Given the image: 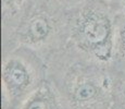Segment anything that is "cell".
I'll list each match as a JSON object with an SVG mask.
<instances>
[{
    "label": "cell",
    "mask_w": 125,
    "mask_h": 109,
    "mask_svg": "<svg viewBox=\"0 0 125 109\" xmlns=\"http://www.w3.org/2000/svg\"><path fill=\"white\" fill-rule=\"evenodd\" d=\"M48 80L65 109H113L114 71L85 59L68 45L47 62Z\"/></svg>",
    "instance_id": "1"
},
{
    "label": "cell",
    "mask_w": 125,
    "mask_h": 109,
    "mask_svg": "<svg viewBox=\"0 0 125 109\" xmlns=\"http://www.w3.org/2000/svg\"><path fill=\"white\" fill-rule=\"evenodd\" d=\"M70 9L54 0H27L12 19L2 22V55L18 47L45 62L69 44Z\"/></svg>",
    "instance_id": "2"
},
{
    "label": "cell",
    "mask_w": 125,
    "mask_h": 109,
    "mask_svg": "<svg viewBox=\"0 0 125 109\" xmlns=\"http://www.w3.org/2000/svg\"><path fill=\"white\" fill-rule=\"evenodd\" d=\"M117 20L110 0H83L70 9L68 45L85 59L112 69Z\"/></svg>",
    "instance_id": "3"
},
{
    "label": "cell",
    "mask_w": 125,
    "mask_h": 109,
    "mask_svg": "<svg viewBox=\"0 0 125 109\" xmlns=\"http://www.w3.org/2000/svg\"><path fill=\"white\" fill-rule=\"evenodd\" d=\"M47 80V63L35 51L18 47L2 55V109H19Z\"/></svg>",
    "instance_id": "4"
},
{
    "label": "cell",
    "mask_w": 125,
    "mask_h": 109,
    "mask_svg": "<svg viewBox=\"0 0 125 109\" xmlns=\"http://www.w3.org/2000/svg\"><path fill=\"white\" fill-rule=\"evenodd\" d=\"M19 109H65L53 84L47 80L20 106Z\"/></svg>",
    "instance_id": "5"
},
{
    "label": "cell",
    "mask_w": 125,
    "mask_h": 109,
    "mask_svg": "<svg viewBox=\"0 0 125 109\" xmlns=\"http://www.w3.org/2000/svg\"><path fill=\"white\" fill-rule=\"evenodd\" d=\"M113 71H125V15H119L114 48Z\"/></svg>",
    "instance_id": "6"
},
{
    "label": "cell",
    "mask_w": 125,
    "mask_h": 109,
    "mask_svg": "<svg viewBox=\"0 0 125 109\" xmlns=\"http://www.w3.org/2000/svg\"><path fill=\"white\" fill-rule=\"evenodd\" d=\"M113 109H125V71H114Z\"/></svg>",
    "instance_id": "7"
},
{
    "label": "cell",
    "mask_w": 125,
    "mask_h": 109,
    "mask_svg": "<svg viewBox=\"0 0 125 109\" xmlns=\"http://www.w3.org/2000/svg\"><path fill=\"white\" fill-rule=\"evenodd\" d=\"M27 0H1L2 22L12 19L22 9Z\"/></svg>",
    "instance_id": "8"
},
{
    "label": "cell",
    "mask_w": 125,
    "mask_h": 109,
    "mask_svg": "<svg viewBox=\"0 0 125 109\" xmlns=\"http://www.w3.org/2000/svg\"><path fill=\"white\" fill-rule=\"evenodd\" d=\"M119 15H125V0H110Z\"/></svg>",
    "instance_id": "9"
},
{
    "label": "cell",
    "mask_w": 125,
    "mask_h": 109,
    "mask_svg": "<svg viewBox=\"0 0 125 109\" xmlns=\"http://www.w3.org/2000/svg\"><path fill=\"white\" fill-rule=\"evenodd\" d=\"M54 1L59 2L60 4L65 7L66 9H72L74 7H76L77 4H80L83 0H54Z\"/></svg>",
    "instance_id": "10"
}]
</instances>
